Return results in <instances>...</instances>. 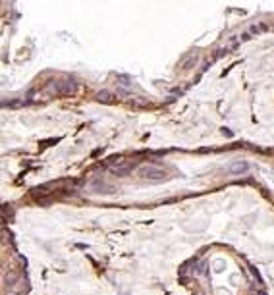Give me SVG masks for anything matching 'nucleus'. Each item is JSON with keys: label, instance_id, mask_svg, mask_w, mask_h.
Listing matches in <instances>:
<instances>
[{"label": "nucleus", "instance_id": "f257e3e1", "mask_svg": "<svg viewBox=\"0 0 274 295\" xmlns=\"http://www.w3.org/2000/svg\"><path fill=\"white\" fill-rule=\"evenodd\" d=\"M141 176L149 178V179H160V178H164V170L155 168V166H145V168H141Z\"/></svg>", "mask_w": 274, "mask_h": 295}]
</instances>
